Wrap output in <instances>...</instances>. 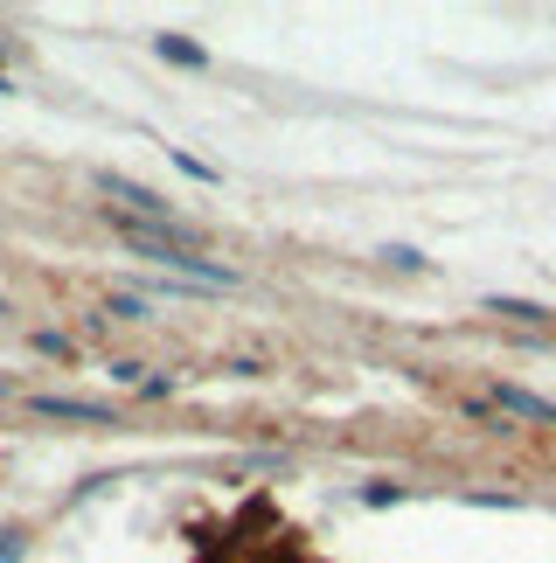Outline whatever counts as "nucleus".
<instances>
[{"instance_id":"obj_1","label":"nucleus","mask_w":556,"mask_h":563,"mask_svg":"<svg viewBox=\"0 0 556 563\" xmlns=\"http://www.w3.org/2000/svg\"><path fill=\"white\" fill-rule=\"evenodd\" d=\"M35 418H70V424H112V410L91 397H35Z\"/></svg>"},{"instance_id":"obj_2","label":"nucleus","mask_w":556,"mask_h":563,"mask_svg":"<svg viewBox=\"0 0 556 563\" xmlns=\"http://www.w3.org/2000/svg\"><path fill=\"white\" fill-rule=\"evenodd\" d=\"M98 188H104V195H119L125 216H167V202H160L154 188H140V181H125V175H98Z\"/></svg>"},{"instance_id":"obj_3","label":"nucleus","mask_w":556,"mask_h":563,"mask_svg":"<svg viewBox=\"0 0 556 563\" xmlns=\"http://www.w3.org/2000/svg\"><path fill=\"white\" fill-rule=\"evenodd\" d=\"M494 404H501V410H515V418L556 424V404H549V397H536V389H515V383H501V389H494Z\"/></svg>"},{"instance_id":"obj_4","label":"nucleus","mask_w":556,"mask_h":563,"mask_svg":"<svg viewBox=\"0 0 556 563\" xmlns=\"http://www.w3.org/2000/svg\"><path fill=\"white\" fill-rule=\"evenodd\" d=\"M154 49H160V63H181V70H202V42H188V35H154Z\"/></svg>"},{"instance_id":"obj_5","label":"nucleus","mask_w":556,"mask_h":563,"mask_svg":"<svg viewBox=\"0 0 556 563\" xmlns=\"http://www.w3.org/2000/svg\"><path fill=\"white\" fill-rule=\"evenodd\" d=\"M355 501H362V508H397V501H403V487H390V481H376V487H362Z\"/></svg>"},{"instance_id":"obj_6","label":"nucleus","mask_w":556,"mask_h":563,"mask_svg":"<svg viewBox=\"0 0 556 563\" xmlns=\"http://www.w3.org/2000/svg\"><path fill=\"white\" fill-rule=\"evenodd\" d=\"M494 313H508V320H543V307H529V299H487Z\"/></svg>"},{"instance_id":"obj_7","label":"nucleus","mask_w":556,"mask_h":563,"mask_svg":"<svg viewBox=\"0 0 556 563\" xmlns=\"http://www.w3.org/2000/svg\"><path fill=\"white\" fill-rule=\"evenodd\" d=\"M21 556H29V536H21V529H0V563H21Z\"/></svg>"},{"instance_id":"obj_8","label":"nucleus","mask_w":556,"mask_h":563,"mask_svg":"<svg viewBox=\"0 0 556 563\" xmlns=\"http://www.w3.org/2000/svg\"><path fill=\"white\" fill-rule=\"evenodd\" d=\"M112 313L119 320H146V299L140 292H112Z\"/></svg>"},{"instance_id":"obj_9","label":"nucleus","mask_w":556,"mask_h":563,"mask_svg":"<svg viewBox=\"0 0 556 563\" xmlns=\"http://www.w3.org/2000/svg\"><path fill=\"white\" fill-rule=\"evenodd\" d=\"M175 167H181V175H196L202 188H209V181H216V167H209V161H196V154H175Z\"/></svg>"},{"instance_id":"obj_10","label":"nucleus","mask_w":556,"mask_h":563,"mask_svg":"<svg viewBox=\"0 0 556 563\" xmlns=\"http://www.w3.org/2000/svg\"><path fill=\"white\" fill-rule=\"evenodd\" d=\"M382 257H390V265H397V272H418V265H424V257H418L411 244H390V251H382Z\"/></svg>"},{"instance_id":"obj_11","label":"nucleus","mask_w":556,"mask_h":563,"mask_svg":"<svg viewBox=\"0 0 556 563\" xmlns=\"http://www.w3.org/2000/svg\"><path fill=\"white\" fill-rule=\"evenodd\" d=\"M0 91H8V84H0Z\"/></svg>"},{"instance_id":"obj_12","label":"nucleus","mask_w":556,"mask_h":563,"mask_svg":"<svg viewBox=\"0 0 556 563\" xmlns=\"http://www.w3.org/2000/svg\"><path fill=\"white\" fill-rule=\"evenodd\" d=\"M0 389H8V383H0Z\"/></svg>"}]
</instances>
